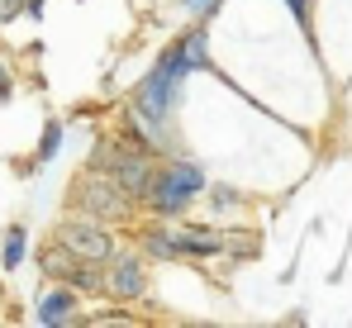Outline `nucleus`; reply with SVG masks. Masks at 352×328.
<instances>
[{"label": "nucleus", "mask_w": 352, "mask_h": 328, "mask_svg": "<svg viewBox=\"0 0 352 328\" xmlns=\"http://www.w3.org/2000/svg\"><path fill=\"white\" fill-rule=\"evenodd\" d=\"M195 190H205V176H200V166H190V162H172L153 186H148V200L162 210V215H176Z\"/></svg>", "instance_id": "obj_1"}, {"label": "nucleus", "mask_w": 352, "mask_h": 328, "mask_svg": "<svg viewBox=\"0 0 352 328\" xmlns=\"http://www.w3.org/2000/svg\"><path fill=\"white\" fill-rule=\"evenodd\" d=\"M176 86H181V76H176V72H167V67L157 62V72H153V76L143 81V91H138V109H143L153 124H157V119H167Z\"/></svg>", "instance_id": "obj_2"}, {"label": "nucleus", "mask_w": 352, "mask_h": 328, "mask_svg": "<svg viewBox=\"0 0 352 328\" xmlns=\"http://www.w3.org/2000/svg\"><path fill=\"white\" fill-rule=\"evenodd\" d=\"M62 248H72L76 257H110V238L96 223H62Z\"/></svg>", "instance_id": "obj_3"}, {"label": "nucleus", "mask_w": 352, "mask_h": 328, "mask_svg": "<svg viewBox=\"0 0 352 328\" xmlns=\"http://www.w3.org/2000/svg\"><path fill=\"white\" fill-rule=\"evenodd\" d=\"M162 67L176 72V76H190L195 67H205V34H190V39H181L176 48L162 53Z\"/></svg>", "instance_id": "obj_4"}, {"label": "nucleus", "mask_w": 352, "mask_h": 328, "mask_svg": "<svg viewBox=\"0 0 352 328\" xmlns=\"http://www.w3.org/2000/svg\"><path fill=\"white\" fill-rule=\"evenodd\" d=\"M81 195H86V210H96V215H105V219H115L124 215V195H119V181H86L81 186Z\"/></svg>", "instance_id": "obj_5"}, {"label": "nucleus", "mask_w": 352, "mask_h": 328, "mask_svg": "<svg viewBox=\"0 0 352 328\" xmlns=\"http://www.w3.org/2000/svg\"><path fill=\"white\" fill-rule=\"evenodd\" d=\"M43 272L48 276H72V281H81V285H96V276L81 272V262H76L72 248H48V252H43Z\"/></svg>", "instance_id": "obj_6"}, {"label": "nucleus", "mask_w": 352, "mask_h": 328, "mask_svg": "<svg viewBox=\"0 0 352 328\" xmlns=\"http://www.w3.org/2000/svg\"><path fill=\"white\" fill-rule=\"evenodd\" d=\"M176 252H219V238L210 233V228H181L172 238Z\"/></svg>", "instance_id": "obj_7"}, {"label": "nucleus", "mask_w": 352, "mask_h": 328, "mask_svg": "<svg viewBox=\"0 0 352 328\" xmlns=\"http://www.w3.org/2000/svg\"><path fill=\"white\" fill-rule=\"evenodd\" d=\"M110 290H115V295H124V300L143 295V272H138V262H119V272L110 276Z\"/></svg>", "instance_id": "obj_8"}, {"label": "nucleus", "mask_w": 352, "mask_h": 328, "mask_svg": "<svg viewBox=\"0 0 352 328\" xmlns=\"http://www.w3.org/2000/svg\"><path fill=\"white\" fill-rule=\"evenodd\" d=\"M72 309H76V300H72L67 290H62V295H48V300L38 305V324H67Z\"/></svg>", "instance_id": "obj_9"}, {"label": "nucleus", "mask_w": 352, "mask_h": 328, "mask_svg": "<svg viewBox=\"0 0 352 328\" xmlns=\"http://www.w3.org/2000/svg\"><path fill=\"white\" fill-rule=\"evenodd\" d=\"M19 257H24V228H10L5 243H0V262L5 267H19Z\"/></svg>", "instance_id": "obj_10"}, {"label": "nucleus", "mask_w": 352, "mask_h": 328, "mask_svg": "<svg viewBox=\"0 0 352 328\" xmlns=\"http://www.w3.org/2000/svg\"><path fill=\"white\" fill-rule=\"evenodd\" d=\"M58 153V124H48V138H43V162Z\"/></svg>", "instance_id": "obj_11"}, {"label": "nucleus", "mask_w": 352, "mask_h": 328, "mask_svg": "<svg viewBox=\"0 0 352 328\" xmlns=\"http://www.w3.org/2000/svg\"><path fill=\"white\" fill-rule=\"evenodd\" d=\"M19 5H24V0H0V19H14V14H19Z\"/></svg>", "instance_id": "obj_12"}, {"label": "nucleus", "mask_w": 352, "mask_h": 328, "mask_svg": "<svg viewBox=\"0 0 352 328\" xmlns=\"http://www.w3.org/2000/svg\"><path fill=\"white\" fill-rule=\"evenodd\" d=\"M10 96V76H5V67H0V100Z\"/></svg>", "instance_id": "obj_13"}, {"label": "nucleus", "mask_w": 352, "mask_h": 328, "mask_svg": "<svg viewBox=\"0 0 352 328\" xmlns=\"http://www.w3.org/2000/svg\"><path fill=\"white\" fill-rule=\"evenodd\" d=\"M186 10H210V0H186Z\"/></svg>", "instance_id": "obj_14"}, {"label": "nucleus", "mask_w": 352, "mask_h": 328, "mask_svg": "<svg viewBox=\"0 0 352 328\" xmlns=\"http://www.w3.org/2000/svg\"><path fill=\"white\" fill-rule=\"evenodd\" d=\"M286 5H291L295 14H300V19H305V0H286Z\"/></svg>", "instance_id": "obj_15"}]
</instances>
